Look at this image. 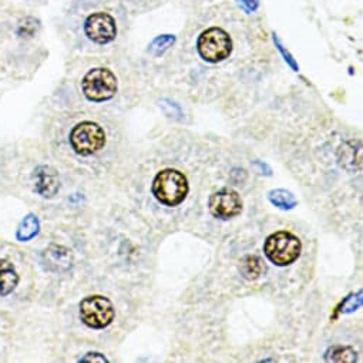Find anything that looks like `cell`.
Segmentation results:
<instances>
[{"label": "cell", "mask_w": 363, "mask_h": 363, "mask_svg": "<svg viewBox=\"0 0 363 363\" xmlns=\"http://www.w3.org/2000/svg\"><path fill=\"white\" fill-rule=\"evenodd\" d=\"M152 194L165 207H177L189 196L190 187L187 177L174 168L160 171L152 181Z\"/></svg>", "instance_id": "1"}, {"label": "cell", "mask_w": 363, "mask_h": 363, "mask_svg": "<svg viewBox=\"0 0 363 363\" xmlns=\"http://www.w3.org/2000/svg\"><path fill=\"white\" fill-rule=\"evenodd\" d=\"M264 252L277 267H288L301 257L302 242L289 231H278L267 238Z\"/></svg>", "instance_id": "2"}, {"label": "cell", "mask_w": 363, "mask_h": 363, "mask_svg": "<svg viewBox=\"0 0 363 363\" xmlns=\"http://www.w3.org/2000/svg\"><path fill=\"white\" fill-rule=\"evenodd\" d=\"M200 56L208 63H220L233 53V39L221 28H210L204 30L197 42Z\"/></svg>", "instance_id": "3"}, {"label": "cell", "mask_w": 363, "mask_h": 363, "mask_svg": "<svg viewBox=\"0 0 363 363\" xmlns=\"http://www.w3.org/2000/svg\"><path fill=\"white\" fill-rule=\"evenodd\" d=\"M83 94L87 100L101 103L113 99L117 93V77L114 73L104 67L91 69L86 73L82 82Z\"/></svg>", "instance_id": "4"}, {"label": "cell", "mask_w": 363, "mask_h": 363, "mask_svg": "<svg viewBox=\"0 0 363 363\" xmlns=\"http://www.w3.org/2000/svg\"><path fill=\"white\" fill-rule=\"evenodd\" d=\"M106 133L103 127L93 121H82L70 133L72 148L83 157L93 155L104 148Z\"/></svg>", "instance_id": "5"}, {"label": "cell", "mask_w": 363, "mask_h": 363, "mask_svg": "<svg viewBox=\"0 0 363 363\" xmlns=\"http://www.w3.org/2000/svg\"><path fill=\"white\" fill-rule=\"evenodd\" d=\"M80 318L91 329H104L116 318L113 302L101 295H91L80 302Z\"/></svg>", "instance_id": "6"}, {"label": "cell", "mask_w": 363, "mask_h": 363, "mask_svg": "<svg viewBox=\"0 0 363 363\" xmlns=\"http://www.w3.org/2000/svg\"><path fill=\"white\" fill-rule=\"evenodd\" d=\"M208 207L216 218L228 221L242 213V200L235 190L221 189L210 197Z\"/></svg>", "instance_id": "7"}, {"label": "cell", "mask_w": 363, "mask_h": 363, "mask_svg": "<svg viewBox=\"0 0 363 363\" xmlns=\"http://www.w3.org/2000/svg\"><path fill=\"white\" fill-rule=\"evenodd\" d=\"M84 33L91 42L97 45H107L116 39L117 25L111 15L106 12H97L86 19Z\"/></svg>", "instance_id": "8"}, {"label": "cell", "mask_w": 363, "mask_h": 363, "mask_svg": "<svg viewBox=\"0 0 363 363\" xmlns=\"http://www.w3.org/2000/svg\"><path fill=\"white\" fill-rule=\"evenodd\" d=\"M43 265L56 274L67 272L73 267V254L69 248L57 244H50L42 254Z\"/></svg>", "instance_id": "9"}, {"label": "cell", "mask_w": 363, "mask_h": 363, "mask_svg": "<svg viewBox=\"0 0 363 363\" xmlns=\"http://www.w3.org/2000/svg\"><path fill=\"white\" fill-rule=\"evenodd\" d=\"M35 190L43 199H53L60 190L59 172L50 165H40L35 169Z\"/></svg>", "instance_id": "10"}, {"label": "cell", "mask_w": 363, "mask_h": 363, "mask_svg": "<svg viewBox=\"0 0 363 363\" xmlns=\"http://www.w3.org/2000/svg\"><path fill=\"white\" fill-rule=\"evenodd\" d=\"M337 162L346 171H357L362 167V144L360 141H346L337 150Z\"/></svg>", "instance_id": "11"}, {"label": "cell", "mask_w": 363, "mask_h": 363, "mask_svg": "<svg viewBox=\"0 0 363 363\" xmlns=\"http://www.w3.org/2000/svg\"><path fill=\"white\" fill-rule=\"evenodd\" d=\"M19 284V275L13 264L0 258V298L9 295Z\"/></svg>", "instance_id": "12"}, {"label": "cell", "mask_w": 363, "mask_h": 363, "mask_svg": "<svg viewBox=\"0 0 363 363\" xmlns=\"http://www.w3.org/2000/svg\"><path fill=\"white\" fill-rule=\"evenodd\" d=\"M40 231V221L35 214H28L16 230V238L21 242H28Z\"/></svg>", "instance_id": "13"}, {"label": "cell", "mask_w": 363, "mask_h": 363, "mask_svg": "<svg viewBox=\"0 0 363 363\" xmlns=\"http://www.w3.org/2000/svg\"><path fill=\"white\" fill-rule=\"evenodd\" d=\"M268 200L271 201L272 206H275L277 208L284 210V211L294 210L298 206L296 197L291 191L284 190V189H277V190L269 191L268 193Z\"/></svg>", "instance_id": "14"}, {"label": "cell", "mask_w": 363, "mask_h": 363, "mask_svg": "<svg viewBox=\"0 0 363 363\" xmlns=\"http://www.w3.org/2000/svg\"><path fill=\"white\" fill-rule=\"evenodd\" d=\"M326 362H337V363H353L357 360V353L350 346H332L325 353Z\"/></svg>", "instance_id": "15"}, {"label": "cell", "mask_w": 363, "mask_h": 363, "mask_svg": "<svg viewBox=\"0 0 363 363\" xmlns=\"http://www.w3.org/2000/svg\"><path fill=\"white\" fill-rule=\"evenodd\" d=\"M241 274L245 279L248 281H255L261 277L262 271H264V264L261 261L259 257L257 255H247L242 258L241 265H240Z\"/></svg>", "instance_id": "16"}, {"label": "cell", "mask_w": 363, "mask_h": 363, "mask_svg": "<svg viewBox=\"0 0 363 363\" xmlns=\"http://www.w3.org/2000/svg\"><path fill=\"white\" fill-rule=\"evenodd\" d=\"M174 43H175V36H172V35H162V36L155 38V39L150 43L148 52H150L152 56L158 57V56L164 55Z\"/></svg>", "instance_id": "17"}, {"label": "cell", "mask_w": 363, "mask_h": 363, "mask_svg": "<svg viewBox=\"0 0 363 363\" xmlns=\"http://www.w3.org/2000/svg\"><path fill=\"white\" fill-rule=\"evenodd\" d=\"M362 305V291H359L356 295H350L347 296L339 306H337V311L340 313H349V312H353L356 311L357 308H360Z\"/></svg>", "instance_id": "18"}, {"label": "cell", "mask_w": 363, "mask_h": 363, "mask_svg": "<svg viewBox=\"0 0 363 363\" xmlns=\"http://www.w3.org/2000/svg\"><path fill=\"white\" fill-rule=\"evenodd\" d=\"M160 107H162L165 116H168L171 118H175V120L183 118V110H181V107L177 103H174V101H171L168 99L161 100L160 101Z\"/></svg>", "instance_id": "19"}, {"label": "cell", "mask_w": 363, "mask_h": 363, "mask_svg": "<svg viewBox=\"0 0 363 363\" xmlns=\"http://www.w3.org/2000/svg\"><path fill=\"white\" fill-rule=\"evenodd\" d=\"M274 42H275V45H277V48H278V50L282 53V56H284V60L292 67V70L294 72H298L299 70V66L296 65V62L294 60V57L288 53V50H285V48L282 46V43H281V40L277 38V35H274Z\"/></svg>", "instance_id": "20"}, {"label": "cell", "mask_w": 363, "mask_h": 363, "mask_svg": "<svg viewBox=\"0 0 363 363\" xmlns=\"http://www.w3.org/2000/svg\"><path fill=\"white\" fill-rule=\"evenodd\" d=\"M80 362H101V363H104V362H108V359L104 354H101V353L90 352L84 357H82Z\"/></svg>", "instance_id": "21"}, {"label": "cell", "mask_w": 363, "mask_h": 363, "mask_svg": "<svg viewBox=\"0 0 363 363\" xmlns=\"http://www.w3.org/2000/svg\"><path fill=\"white\" fill-rule=\"evenodd\" d=\"M241 4L247 12H255L259 6V0H241Z\"/></svg>", "instance_id": "22"}, {"label": "cell", "mask_w": 363, "mask_h": 363, "mask_svg": "<svg viewBox=\"0 0 363 363\" xmlns=\"http://www.w3.org/2000/svg\"><path fill=\"white\" fill-rule=\"evenodd\" d=\"M261 171H267V175H271V168L267 165V164H262V162H259V161H255L254 162Z\"/></svg>", "instance_id": "23"}]
</instances>
